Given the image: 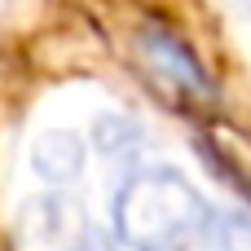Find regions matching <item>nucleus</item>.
<instances>
[{
    "instance_id": "1",
    "label": "nucleus",
    "mask_w": 251,
    "mask_h": 251,
    "mask_svg": "<svg viewBox=\"0 0 251 251\" xmlns=\"http://www.w3.org/2000/svg\"><path fill=\"white\" fill-rule=\"evenodd\" d=\"M212 203L172 163H137L110 194V243L119 251H190Z\"/></svg>"
},
{
    "instance_id": "2",
    "label": "nucleus",
    "mask_w": 251,
    "mask_h": 251,
    "mask_svg": "<svg viewBox=\"0 0 251 251\" xmlns=\"http://www.w3.org/2000/svg\"><path fill=\"white\" fill-rule=\"evenodd\" d=\"M128 57L137 75L176 110H216L221 101V75L203 57V49L168 18L150 13L128 35Z\"/></svg>"
},
{
    "instance_id": "3",
    "label": "nucleus",
    "mask_w": 251,
    "mask_h": 251,
    "mask_svg": "<svg viewBox=\"0 0 251 251\" xmlns=\"http://www.w3.org/2000/svg\"><path fill=\"white\" fill-rule=\"evenodd\" d=\"M88 243L84 221L66 207V199H31L18 216V247L22 251H79Z\"/></svg>"
},
{
    "instance_id": "4",
    "label": "nucleus",
    "mask_w": 251,
    "mask_h": 251,
    "mask_svg": "<svg viewBox=\"0 0 251 251\" xmlns=\"http://www.w3.org/2000/svg\"><path fill=\"white\" fill-rule=\"evenodd\" d=\"M84 159H88V146L84 137H75L71 128H49L35 137L31 146V168L44 185L62 190V185H75L84 176Z\"/></svg>"
},
{
    "instance_id": "5",
    "label": "nucleus",
    "mask_w": 251,
    "mask_h": 251,
    "mask_svg": "<svg viewBox=\"0 0 251 251\" xmlns=\"http://www.w3.org/2000/svg\"><path fill=\"white\" fill-rule=\"evenodd\" d=\"M190 251H251V216L212 203V212H207L199 238L190 243Z\"/></svg>"
},
{
    "instance_id": "6",
    "label": "nucleus",
    "mask_w": 251,
    "mask_h": 251,
    "mask_svg": "<svg viewBox=\"0 0 251 251\" xmlns=\"http://www.w3.org/2000/svg\"><path fill=\"white\" fill-rule=\"evenodd\" d=\"M229 4H238V9H251V0H229Z\"/></svg>"
}]
</instances>
